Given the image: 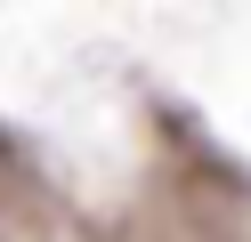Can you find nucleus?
I'll list each match as a JSON object with an SVG mask.
<instances>
[]
</instances>
